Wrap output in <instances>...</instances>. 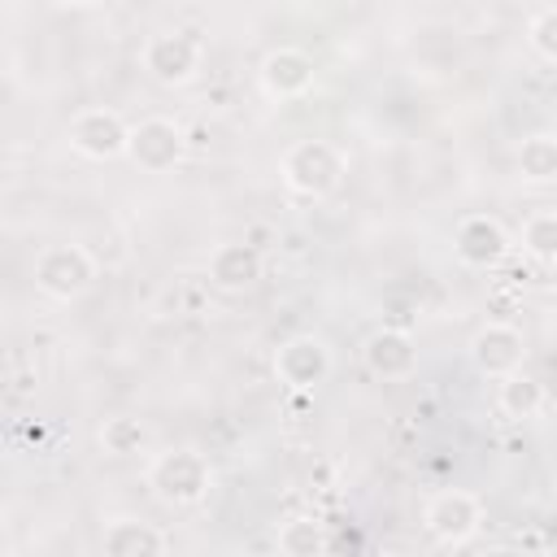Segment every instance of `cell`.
<instances>
[{
  "instance_id": "e0dca14e",
  "label": "cell",
  "mask_w": 557,
  "mask_h": 557,
  "mask_svg": "<svg viewBox=\"0 0 557 557\" xmlns=\"http://www.w3.org/2000/svg\"><path fill=\"white\" fill-rule=\"evenodd\" d=\"M274 540H278V548L287 557H313V553L326 548V531H322L318 518H287Z\"/></svg>"
},
{
  "instance_id": "3957f363",
  "label": "cell",
  "mask_w": 557,
  "mask_h": 557,
  "mask_svg": "<svg viewBox=\"0 0 557 557\" xmlns=\"http://www.w3.org/2000/svg\"><path fill=\"white\" fill-rule=\"evenodd\" d=\"M209 461L196 453V448H170V453H157L152 466H148V487L165 500V505H196L205 500L209 492Z\"/></svg>"
},
{
  "instance_id": "44dd1931",
  "label": "cell",
  "mask_w": 557,
  "mask_h": 557,
  "mask_svg": "<svg viewBox=\"0 0 557 557\" xmlns=\"http://www.w3.org/2000/svg\"><path fill=\"white\" fill-rule=\"evenodd\" d=\"M52 4H61V9H83V4H96V0H52Z\"/></svg>"
},
{
  "instance_id": "2e32d148",
  "label": "cell",
  "mask_w": 557,
  "mask_h": 557,
  "mask_svg": "<svg viewBox=\"0 0 557 557\" xmlns=\"http://www.w3.org/2000/svg\"><path fill=\"white\" fill-rule=\"evenodd\" d=\"M518 174L527 183H557V135H527L518 148Z\"/></svg>"
},
{
  "instance_id": "ffe728a7",
  "label": "cell",
  "mask_w": 557,
  "mask_h": 557,
  "mask_svg": "<svg viewBox=\"0 0 557 557\" xmlns=\"http://www.w3.org/2000/svg\"><path fill=\"white\" fill-rule=\"evenodd\" d=\"M527 39H531V48H535V52H540L548 65H557V4L531 17V26H527Z\"/></svg>"
},
{
  "instance_id": "5b68a950",
  "label": "cell",
  "mask_w": 557,
  "mask_h": 557,
  "mask_svg": "<svg viewBox=\"0 0 557 557\" xmlns=\"http://www.w3.org/2000/svg\"><path fill=\"white\" fill-rule=\"evenodd\" d=\"M65 139L78 157L87 161H113V157H126V144H131V126L122 122L117 109H104V104H91V109H78L65 126Z\"/></svg>"
},
{
  "instance_id": "8992f818",
  "label": "cell",
  "mask_w": 557,
  "mask_h": 557,
  "mask_svg": "<svg viewBox=\"0 0 557 557\" xmlns=\"http://www.w3.org/2000/svg\"><path fill=\"white\" fill-rule=\"evenodd\" d=\"M422 522H426V531H431L440 544L457 548V544L474 540V531L483 527V500H479L474 492H466V487H444V492H435V496L426 500Z\"/></svg>"
},
{
  "instance_id": "52a82bcc",
  "label": "cell",
  "mask_w": 557,
  "mask_h": 557,
  "mask_svg": "<svg viewBox=\"0 0 557 557\" xmlns=\"http://www.w3.org/2000/svg\"><path fill=\"white\" fill-rule=\"evenodd\" d=\"M187 152V135L174 117H144L131 126V144H126V157L144 170V174H165L183 161Z\"/></svg>"
},
{
  "instance_id": "9a60e30c",
  "label": "cell",
  "mask_w": 557,
  "mask_h": 557,
  "mask_svg": "<svg viewBox=\"0 0 557 557\" xmlns=\"http://www.w3.org/2000/svg\"><path fill=\"white\" fill-rule=\"evenodd\" d=\"M544 383H535L531 374H522V370H513V374H505L500 379V392H496V405H500V413L505 418H535L540 409H544Z\"/></svg>"
},
{
  "instance_id": "7c38bea8",
  "label": "cell",
  "mask_w": 557,
  "mask_h": 557,
  "mask_svg": "<svg viewBox=\"0 0 557 557\" xmlns=\"http://www.w3.org/2000/svg\"><path fill=\"white\" fill-rule=\"evenodd\" d=\"M453 252L470 270H487L509 252V231L492 213H466L453 226Z\"/></svg>"
},
{
  "instance_id": "9c48e42d",
  "label": "cell",
  "mask_w": 557,
  "mask_h": 557,
  "mask_svg": "<svg viewBox=\"0 0 557 557\" xmlns=\"http://www.w3.org/2000/svg\"><path fill=\"white\" fill-rule=\"evenodd\" d=\"M257 83H261V91L270 100H300L318 83V70H313V57L305 48L283 44V48H270L265 52V61L257 70Z\"/></svg>"
},
{
  "instance_id": "5bb4252c",
  "label": "cell",
  "mask_w": 557,
  "mask_h": 557,
  "mask_svg": "<svg viewBox=\"0 0 557 557\" xmlns=\"http://www.w3.org/2000/svg\"><path fill=\"white\" fill-rule=\"evenodd\" d=\"M100 548L109 557H152V553H165L170 540L152 527V522H139V518H113L104 531H100Z\"/></svg>"
},
{
  "instance_id": "7a4b0ae2",
  "label": "cell",
  "mask_w": 557,
  "mask_h": 557,
  "mask_svg": "<svg viewBox=\"0 0 557 557\" xmlns=\"http://www.w3.org/2000/svg\"><path fill=\"white\" fill-rule=\"evenodd\" d=\"M96 257L83 244H44L30 261V278L48 300H78L96 283Z\"/></svg>"
},
{
  "instance_id": "d6986e66",
  "label": "cell",
  "mask_w": 557,
  "mask_h": 557,
  "mask_svg": "<svg viewBox=\"0 0 557 557\" xmlns=\"http://www.w3.org/2000/svg\"><path fill=\"white\" fill-rule=\"evenodd\" d=\"M100 448L113 457H131L144 448V422L139 418H104L100 426Z\"/></svg>"
},
{
  "instance_id": "6da1fadb",
  "label": "cell",
  "mask_w": 557,
  "mask_h": 557,
  "mask_svg": "<svg viewBox=\"0 0 557 557\" xmlns=\"http://www.w3.org/2000/svg\"><path fill=\"white\" fill-rule=\"evenodd\" d=\"M278 170H283V183H287L296 196L322 200V196L339 191V183H344V174H348V161H344V152H339L331 139H296V144L283 152Z\"/></svg>"
},
{
  "instance_id": "ac0fdd59",
  "label": "cell",
  "mask_w": 557,
  "mask_h": 557,
  "mask_svg": "<svg viewBox=\"0 0 557 557\" xmlns=\"http://www.w3.org/2000/svg\"><path fill=\"white\" fill-rule=\"evenodd\" d=\"M522 252L535 257V261H544V265L557 261V213L540 209V213H531L522 222Z\"/></svg>"
},
{
  "instance_id": "ba28073f",
  "label": "cell",
  "mask_w": 557,
  "mask_h": 557,
  "mask_svg": "<svg viewBox=\"0 0 557 557\" xmlns=\"http://www.w3.org/2000/svg\"><path fill=\"white\" fill-rule=\"evenodd\" d=\"M274 374L292 392H313L331 374V348H326V339H318L309 331L305 335H287L274 348Z\"/></svg>"
},
{
  "instance_id": "277c9868",
  "label": "cell",
  "mask_w": 557,
  "mask_h": 557,
  "mask_svg": "<svg viewBox=\"0 0 557 557\" xmlns=\"http://www.w3.org/2000/svg\"><path fill=\"white\" fill-rule=\"evenodd\" d=\"M200 57H205V44L191 30H157V35L144 39V52H139L148 78L161 83V87L191 83L196 70H200Z\"/></svg>"
},
{
  "instance_id": "8fae6325",
  "label": "cell",
  "mask_w": 557,
  "mask_h": 557,
  "mask_svg": "<svg viewBox=\"0 0 557 557\" xmlns=\"http://www.w3.org/2000/svg\"><path fill=\"white\" fill-rule=\"evenodd\" d=\"M361 361L374 379L383 383H405L418 374V344L409 331L400 326H379L366 344H361Z\"/></svg>"
},
{
  "instance_id": "30bf717a",
  "label": "cell",
  "mask_w": 557,
  "mask_h": 557,
  "mask_svg": "<svg viewBox=\"0 0 557 557\" xmlns=\"http://www.w3.org/2000/svg\"><path fill=\"white\" fill-rule=\"evenodd\" d=\"M470 361L479 366V374L487 379H505L513 370H522L527 361V335L509 322H483L470 339Z\"/></svg>"
},
{
  "instance_id": "4fadbf2b",
  "label": "cell",
  "mask_w": 557,
  "mask_h": 557,
  "mask_svg": "<svg viewBox=\"0 0 557 557\" xmlns=\"http://www.w3.org/2000/svg\"><path fill=\"white\" fill-rule=\"evenodd\" d=\"M261 270H265L261 252H257L252 244H244V239L218 244V248L209 252V283H213L218 292H248V287L261 278Z\"/></svg>"
}]
</instances>
